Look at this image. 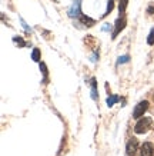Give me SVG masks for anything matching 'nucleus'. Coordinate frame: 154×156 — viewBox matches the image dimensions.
<instances>
[{
    "label": "nucleus",
    "mask_w": 154,
    "mask_h": 156,
    "mask_svg": "<svg viewBox=\"0 0 154 156\" xmlns=\"http://www.w3.org/2000/svg\"><path fill=\"white\" fill-rule=\"evenodd\" d=\"M151 125H153V122H151V119L150 118H141L139 122L135 123L134 126V132L139 133V135H141V133H145L149 132L150 128H151Z\"/></svg>",
    "instance_id": "1"
},
{
    "label": "nucleus",
    "mask_w": 154,
    "mask_h": 156,
    "mask_svg": "<svg viewBox=\"0 0 154 156\" xmlns=\"http://www.w3.org/2000/svg\"><path fill=\"white\" fill-rule=\"evenodd\" d=\"M147 109H149V102H147V100L140 102V103L135 106L134 112H133V118H134V119H140L141 116H144V113L147 112Z\"/></svg>",
    "instance_id": "2"
},
{
    "label": "nucleus",
    "mask_w": 154,
    "mask_h": 156,
    "mask_svg": "<svg viewBox=\"0 0 154 156\" xmlns=\"http://www.w3.org/2000/svg\"><path fill=\"white\" fill-rule=\"evenodd\" d=\"M140 156H154V146L153 143L145 142L140 147Z\"/></svg>",
    "instance_id": "3"
},
{
    "label": "nucleus",
    "mask_w": 154,
    "mask_h": 156,
    "mask_svg": "<svg viewBox=\"0 0 154 156\" xmlns=\"http://www.w3.org/2000/svg\"><path fill=\"white\" fill-rule=\"evenodd\" d=\"M137 147H139V143L135 139H130L127 142V146H126V152H127V156H133L137 152Z\"/></svg>",
    "instance_id": "4"
},
{
    "label": "nucleus",
    "mask_w": 154,
    "mask_h": 156,
    "mask_svg": "<svg viewBox=\"0 0 154 156\" xmlns=\"http://www.w3.org/2000/svg\"><path fill=\"white\" fill-rule=\"evenodd\" d=\"M69 16H70V17L81 16V12H80V0H76L74 3L71 5V7L69 9Z\"/></svg>",
    "instance_id": "5"
},
{
    "label": "nucleus",
    "mask_w": 154,
    "mask_h": 156,
    "mask_svg": "<svg viewBox=\"0 0 154 156\" xmlns=\"http://www.w3.org/2000/svg\"><path fill=\"white\" fill-rule=\"evenodd\" d=\"M124 24H126V20H124V19H117V22H116V30L113 32V39H114L117 34L120 33V30L124 27Z\"/></svg>",
    "instance_id": "6"
},
{
    "label": "nucleus",
    "mask_w": 154,
    "mask_h": 156,
    "mask_svg": "<svg viewBox=\"0 0 154 156\" xmlns=\"http://www.w3.org/2000/svg\"><path fill=\"white\" fill-rule=\"evenodd\" d=\"M80 22H81V23H84L86 26H93V24L96 23L93 19H90V17H87V16H83V14L80 16Z\"/></svg>",
    "instance_id": "7"
},
{
    "label": "nucleus",
    "mask_w": 154,
    "mask_h": 156,
    "mask_svg": "<svg viewBox=\"0 0 154 156\" xmlns=\"http://www.w3.org/2000/svg\"><path fill=\"white\" fill-rule=\"evenodd\" d=\"M32 59L34 62H39V60H40V50H39V49H34V50H33Z\"/></svg>",
    "instance_id": "8"
},
{
    "label": "nucleus",
    "mask_w": 154,
    "mask_h": 156,
    "mask_svg": "<svg viewBox=\"0 0 154 156\" xmlns=\"http://www.w3.org/2000/svg\"><path fill=\"white\" fill-rule=\"evenodd\" d=\"M116 102H118V96H110V98H107V105L108 106H113Z\"/></svg>",
    "instance_id": "9"
},
{
    "label": "nucleus",
    "mask_w": 154,
    "mask_h": 156,
    "mask_svg": "<svg viewBox=\"0 0 154 156\" xmlns=\"http://www.w3.org/2000/svg\"><path fill=\"white\" fill-rule=\"evenodd\" d=\"M96 79H91V96H93V99H96L97 98V95H96Z\"/></svg>",
    "instance_id": "10"
},
{
    "label": "nucleus",
    "mask_w": 154,
    "mask_h": 156,
    "mask_svg": "<svg viewBox=\"0 0 154 156\" xmlns=\"http://www.w3.org/2000/svg\"><path fill=\"white\" fill-rule=\"evenodd\" d=\"M147 43H149V44H154V27L150 30V34H149V39H147Z\"/></svg>",
    "instance_id": "11"
},
{
    "label": "nucleus",
    "mask_w": 154,
    "mask_h": 156,
    "mask_svg": "<svg viewBox=\"0 0 154 156\" xmlns=\"http://www.w3.org/2000/svg\"><path fill=\"white\" fill-rule=\"evenodd\" d=\"M127 3H128V0H121L120 2V13H124V10L127 7Z\"/></svg>",
    "instance_id": "12"
},
{
    "label": "nucleus",
    "mask_w": 154,
    "mask_h": 156,
    "mask_svg": "<svg viewBox=\"0 0 154 156\" xmlns=\"http://www.w3.org/2000/svg\"><path fill=\"white\" fill-rule=\"evenodd\" d=\"M113 7H114V2L113 0H108V5H107V10H106V13L104 14H108L110 12L113 10Z\"/></svg>",
    "instance_id": "13"
},
{
    "label": "nucleus",
    "mask_w": 154,
    "mask_h": 156,
    "mask_svg": "<svg viewBox=\"0 0 154 156\" xmlns=\"http://www.w3.org/2000/svg\"><path fill=\"white\" fill-rule=\"evenodd\" d=\"M13 42L14 43H19L20 46H24V44H26V42H24L22 37H13Z\"/></svg>",
    "instance_id": "14"
},
{
    "label": "nucleus",
    "mask_w": 154,
    "mask_h": 156,
    "mask_svg": "<svg viewBox=\"0 0 154 156\" xmlns=\"http://www.w3.org/2000/svg\"><path fill=\"white\" fill-rule=\"evenodd\" d=\"M40 69H42L43 75H44V80H46V79H47V69H46V65H44V63H42V65H40Z\"/></svg>",
    "instance_id": "15"
},
{
    "label": "nucleus",
    "mask_w": 154,
    "mask_h": 156,
    "mask_svg": "<svg viewBox=\"0 0 154 156\" xmlns=\"http://www.w3.org/2000/svg\"><path fill=\"white\" fill-rule=\"evenodd\" d=\"M126 62H128V56H121V57H118V63H126Z\"/></svg>",
    "instance_id": "16"
},
{
    "label": "nucleus",
    "mask_w": 154,
    "mask_h": 156,
    "mask_svg": "<svg viewBox=\"0 0 154 156\" xmlns=\"http://www.w3.org/2000/svg\"><path fill=\"white\" fill-rule=\"evenodd\" d=\"M153 12H154V7H149V13L153 14Z\"/></svg>",
    "instance_id": "17"
}]
</instances>
